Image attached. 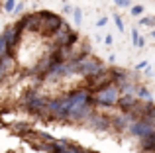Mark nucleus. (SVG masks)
Segmentation results:
<instances>
[{
    "instance_id": "obj_1",
    "label": "nucleus",
    "mask_w": 155,
    "mask_h": 153,
    "mask_svg": "<svg viewBox=\"0 0 155 153\" xmlns=\"http://www.w3.org/2000/svg\"><path fill=\"white\" fill-rule=\"evenodd\" d=\"M47 98H49V96L43 94L39 86H31V88H28V90H24L22 96L18 98V108L24 110V112H28V114H31V116H35V118H39L41 112L45 110V106H47Z\"/></svg>"
},
{
    "instance_id": "obj_2",
    "label": "nucleus",
    "mask_w": 155,
    "mask_h": 153,
    "mask_svg": "<svg viewBox=\"0 0 155 153\" xmlns=\"http://www.w3.org/2000/svg\"><path fill=\"white\" fill-rule=\"evenodd\" d=\"M118 96H120V90H118V86L112 84V83L91 92V100H92L96 110H100V108H102V110H106V108H116Z\"/></svg>"
},
{
    "instance_id": "obj_3",
    "label": "nucleus",
    "mask_w": 155,
    "mask_h": 153,
    "mask_svg": "<svg viewBox=\"0 0 155 153\" xmlns=\"http://www.w3.org/2000/svg\"><path fill=\"white\" fill-rule=\"evenodd\" d=\"M106 67H108V65H106L100 57L88 53V55H84V57L77 59V76L87 79V76H92V75L100 73L102 69H106Z\"/></svg>"
},
{
    "instance_id": "obj_4",
    "label": "nucleus",
    "mask_w": 155,
    "mask_h": 153,
    "mask_svg": "<svg viewBox=\"0 0 155 153\" xmlns=\"http://www.w3.org/2000/svg\"><path fill=\"white\" fill-rule=\"evenodd\" d=\"M39 16H41V28H39L38 35H41V39L47 41L59 30V26L65 22V18L61 14H55V12H49V10H39Z\"/></svg>"
},
{
    "instance_id": "obj_5",
    "label": "nucleus",
    "mask_w": 155,
    "mask_h": 153,
    "mask_svg": "<svg viewBox=\"0 0 155 153\" xmlns=\"http://www.w3.org/2000/svg\"><path fill=\"white\" fill-rule=\"evenodd\" d=\"M83 126H87L88 130L98 132V134H106V132H112V126H110V114H106L102 110H94L87 120H84Z\"/></svg>"
},
{
    "instance_id": "obj_6",
    "label": "nucleus",
    "mask_w": 155,
    "mask_h": 153,
    "mask_svg": "<svg viewBox=\"0 0 155 153\" xmlns=\"http://www.w3.org/2000/svg\"><path fill=\"white\" fill-rule=\"evenodd\" d=\"M153 132H155V122L149 120V118L134 120V122L130 124V128H128V134L132 135V138H137V139L147 138V135L153 134Z\"/></svg>"
},
{
    "instance_id": "obj_7",
    "label": "nucleus",
    "mask_w": 155,
    "mask_h": 153,
    "mask_svg": "<svg viewBox=\"0 0 155 153\" xmlns=\"http://www.w3.org/2000/svg\"><path fill=\"white\" fill-rule=\"evenodd\" d=\"M132 122H134V118L128 114V112H120L118 110L116 114H110V126H112V132L118 134V135L128 134V128H130Z\"/></svg>"
},
{
    "instance_id": "obj_8",
    "label": "nucleus",
    "mask_w": 155,
    "mask_h": 153,
    "mask_svg": "<svg viewBox=\"0 0 155 153\" xmlns=\"http://www.w3.org/2000/svg\"><path fill=\"white\" fill-rule=\"evenodd\" d=\"M110 83H112V75H110V67H106L100 73H96L92 76H87L83 84L92 92V90H96V88H100V86H106V84H110Z\"/></svg>"
},
{
    "instance_id": "obj_9",
    "label": "nucleus",
    "mask_w": 155,
    "mask_h": 153,
    "mask_svg": "<svg viewBox=\"0 0 155 153\" xmlns=\"http://www.w3.org/2000/svg\"><path fill=\"white\" fill-rule=\"evenodd\" d=\"M137 96L136 94H120L118 96V102H116V108L120 112H130V108L136 104Z\"/></svg>"
},
{
    "instance_id": "obj_10",
    "label": "nucleus",
    "mask_w": 155,
    "mask_h": 153,
    "mask_svg": "<svg viewBox=\"0 0 155 153\" xmlns=\"http://www.w3.org/2000/svg\"><path fill=\"white\" fill-rule=\"evenodd\" d=\"M31 128H34V126H31V124H28V122H14V124H10V130L14 132L16 135H20V138H22V135H26Z\"/></svg>"
},
{
    "instance_id": "obj_11",
    "label": "nucleus",
    "mask_w": 155,
    "mask_h": 153,
    "mask_svg": "<svg viewBox=\"0 0 155 153\" xmlns=\"http://www.w3.org/2000/svg\"><path fill=\"white\" fill-rule=\"evenodd\" d=\"M136 96L140 100H143V102H153V96H151V92H149V88L141 83L136 86Z\"/></svg>"
},
{
    "instance_id": "obj_12",
    "label": "nucleus",
    "mask_w": 155,
    "mask_h": 153,
    "mask_svg": "<svg viewBox=\"0 0 155 153\" xmlns=\"http://www.w3.org/2000/svg\"><path fill=\"white\" fill-rule=\"evenodd\" d=\"M130 35H132V43H134V47H137V49L145 47V37L140 34V30H137V28H132Z\"/></svg>"
},
{
    "instance_id": "obj_13",
    "label": "nucleus",
    "mask_w": 155,
    "mask_h": 153,
    "mask_svg": "<svg viewBox=\"0 0 155 153\" xmlns=\"http://www.w3.org/2000/svg\"><path fill=\"white\" fill-rule=\"evenodd\" d=\"M140 26L155 28V16H140Z\"/></svg>"
},
{
    "instance_id": "obj_14",
    "label": "nucleus",
    "mask_w": 155,
    "mask_h": 153,
    "mask_svg": "<svg viewBox=\"0 0 155 153\" xmlns=\"http://www.w3.org/2000/svg\"><path fill=\"white\" fill-rule=\"evenodd\" d=\"M73 20H75V24H77V28L83 24V10H81L79 6H75L73 8Z\"/></svg>"
},
{
    "instance_id": "obj_15",
    "label": "nucleus",
    "mask_w": 155,
    "mask_h": 153,
    "mask_svg": "<svg viewBox=\"0 0 155 153\" xmlns=\"http://www.w3.org/2000/svg\"><path fill=\"white\" fill-rule=\"evenodd\" d=\"M130 12H132V16H134V18H140V16H143L145 8L141 6V4H132V8H130Z\"/></svg>"
},
{
    "instance_id": "obj_16",
    "label": "nucleus",
    "mask_w": 155,
    "mask_h": 153,
    "mask_svg": "<svg viewBox=\"0 0 155 153\" xmlns=\"http://www.w3.org/2000/svg\"><path fill=\"white\" fill-rule=\"evenodd\" d=\"M112 18H114V24H116L118 31H122V34H124V28H126V24H124V18H122L120 14H114Z\"/></svg>"
},
{
    "instance_id": "obj_17",
    "label": "nucleus",
    "mask_w": 155,
    "mask_h": 153,
    "mask_svg": "<svg viewBox=\"0 0 155 153\" xmlns=\"http://www.w3.org/2000/svg\"><path fill=\"white\" fill-rule=\"evenodd\" d=\"M16 2H18V0H4V12H6V14H12Z\"/></svg>"
},
{
    "instance_id": "obj_18",
    "label": "nucleus",
    "mask_w": 155,
    "mask_h": 153,
    "mask_svg": "<svg viewBox=\"0 0 155 153\" xmlns=\"http://www.w3.org/2000/svg\"><path fill=\"white\" fill-rule=\"evenodd\" d=\"M24 8H26V2H16V6H14V12H12V14H16V16H22Z\"/></svg>"
},
{
    "instance_id": "obj_19",
    "label": "nucleus",
    "mask_w": 155,
    "mask_h": 153,
    "mask_svg": "<svg viewBox=\"0 0 155 153\" xmlns=\"http://www.w3.org/2000/svg\"><path fill=\"white\" fill-rule=\"evenodd\" d=\"M118 8H132V0H114Z\"/></svg>"
},
{
    "instance_id": "obj_20",
    "label": "nucleus",
    "mask_w": 155,
    "mask_h": 153,
    "mask_svg": "<svg viewBox=\"0 0 155 153\" xmlns=\"http://www.w3.org/2000/svg\"><path fill=\"white\" fill-rule=\"evenodd\" d=\"M4 55H8L6 53V41H4L2 34H0V57H4Z\"/></svg>"
},
{
    "instance_id": "obj_21",
    "label": "nucleus",
    "mask_w": 155,
    "mask_h": 153,
    "mask_svg": "<svg viewBox=\"0 0 155 153\" xmlns=\"http://www.w3.org/2000/svg\"><path fill=\"white\" fill-rule=\"evenodd\" d=\"M145 118H149V120H153V122H155V104L153 102L149 104V110H147V116H145Z\"/></svg>"
},
{
    "instance_id": "obj_22",
    "label": "nucleus",
    "mask_w": 155,
    "mask_h": 153,
    "mask_svg": "<svg viewBox=\"0 0 155 153\" xmlns=\"http://www.w3.org/2000/svg\"><path fill=\"white\" fill-rule=\"evenodd\" d=\"M104 26H108V16H102V18L96 20V28H104Z\"/></svg>"
},
{
    "instance_id": "obj_23",
    "label": "nucleus",
    "mask_w": 155,
    "mask_h": 153,
    "mask_svg": "<svg viewBox=\"0 0 155 153\" xmlns=\"http://www.w3.org/2000/svg\"><path fill=\"white\" fill-rule=\"evenodd\" d=\"M147 67H149V63H147V61H140V63L136 65V73H140V71H145Z\"/></svg>"
},
{
    "instance_id": "obj_24",
    "label": "nucleus",
    "mask_w": 155,
    "mask_h": 153,
    "mask_svg": "<svg viewBox=\"0 0 155 153\" xmlns=\"http://www.w3.org/2000/svg\"><path fill=\"white\" fill-rule=\"evenodd\" d=\"M102 41H104V43H106V45H108V47H110V45H112V43H114V37H112V35H110V34H108V35H104V39H102Z\"/></svg>"
},
{
    "instance_id": "obj_25",
    "label": "nucleus",
    "mask_w": 155,
    "mask_h": 153,
    "mask_svg": "<svg viewBox=\"0 0 155 153\" xmlns=\"http://www.w3.org/2000/svg\"><path fill=\"white\" fill-rule=\"evenodd\" d=\"M63 14H73V6L71 4H63Z\"/></svg>"
},
{
    "instance_id": "obj_26",
    "label": "nucleus",
    "mask_w": 155,
    "mask_h": 153,
    "mask_svg": "<svg viewBox=\"0 0 155 153\" xmlns=\"http://www.w3.org/2000/svg\"><path fill=\"white\" fill-rule=\"evenodd\" d=\"M114 61H116V55L110 53V55H108V63H110V65H114Z\"/></svg>"
},
{
    "instance_id": "obj_27",
    "label": "nucleus",
    "mask_w": 155,
    "mask_h": 153,
    "mask_svg": "<svg viewBox=\"0 0 155 153\" xmlns=\"http://www.w3.org/2000/svg\"><path fill=\"white\" fill-rule=\"evenodd\" d=\"M94 39H96V41H102L104 37H102V34H96V35H94Z\"/></svg>"
},
{
    "instance_id": "obj_28",
    "label": "nucleus",
    "mask_w": 155,
    "mask_h": 153,
    "mask_svg": "<svg viewBox=\"0 0 155 153\" xmlns=\"http://www.w3.org/2000/svg\"><path fill=\"white\" fill-rule=\"evenodd\" d=\"M151 35H153V37H155V28H153V30H151Z\"/></svg>"
}]
</instances>
